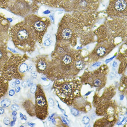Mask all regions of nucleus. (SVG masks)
I'll return each instance as SVG.
<instances>
[{
  "mask_svg": "<svg viewBox=\"0 0 127 127\" xmlns=\"http://www.w3.org/2000/svg\"><path fill=\"white\" fill-rule=\"evenodd\" d=\"M9 33L14 44L19 50L29 53L34 51L37 41L25 20L12 27Z\"/></svg>",
  "mask_w": 127,
  "mask_h": 127,
  "instance_id": "nucleus-1",
  "label": "nucleus"
},
{
  "mask_svg": "<svg viewBox=\"0 0 127 127\" xmlns=\"http://www.w3.org/2000/svg\"><path fill=\"white\" fill-rule=\"evenodd\" d=\"M27 59L26 55H12L3 65L0 75L8 81L13 79L22 80L23 76L19 71L20 65Z\"/></svg>",
  "mask_w": 127,
  "mask_h": 127,
  "instance_id": "nucleus-2",
  "label": "nucleus"
},
{
  "mask_svg": "<svg viewBox=\"0 0 127 127\" xmlns=\"http://www.w3.org/2000/svg\"><path fill=\"white\" fill-rule=\"evenodd\" d=\"M26 21L32 32L37 42L41 44L50 21L46 17H39L34 14H30L25 17Z\"/></svg>",
  "mask_w": 127,
  "mask_h": 127,
  "instance_id": "nucleus-3",
  "label": "nucleus"
},
{
  "mask_svg": "<svg viewBox=\"0 0 127 127\" xmlns=\"http://www.w3.org/2000/svg\"><path fill=\"white\" fill-rule=\"evenodd\" d=\"M35 94L36 116L39 119L44 120L48 114V104L41 85H37V89Z\"/></svg>",
  "mask_w": 127,
  "mask_h": 127,
  "instance_id": "nucleus-4",
  "label": "nucleus"
},
{
  "mask_svg": "<svg viewBox=\"0 0 127 127\" xmlns=\"http://www.w3.org/2000/svg\"><path fill=\"white\" fill-rule=\"evenodd\" d=\"M36 8L34 4H31L27 0H12L8 9L16 15L26 17L35 12Z\"/></svg>",
  "mask_w": 127,
  "mask_h": 127,
  "instance_id": "nucleus-5",
  "label": "nucleus"
},
{
  "mask_svg": "<svg viewBox=\"0 0 127 127\" xmlns=\"http://www.w3.org/2000/svg\"><path fill=\"white\" fill-rule=\"evenodd\" d=\"M54 88L61 100L68 103L72 98L73 89L72 83L65 80H57L54 82Z\"/></svg>",
  "mask_w": 127,
  "mask_h": 127,
  "instance_id": "nucleus-6",
  "label": "nucleus"
},
{
  "mask_svg": "<svg viewBox=\"0 0 127 127\" xmlns=\"http://www.w3.org/2000/svg\"><path fill=\"white\" fill-rule=\"evenodd\" d=\"M10 25L8 20L0 15V45L6 44Z\"/></svg>",
  "mask_w": 127,
  "mask_h": 127,
  "instance_id": "nucleus-7",
  "label": "nucleus"
},
{
  "mask_svg": "<svg viewBox=\"0 0 127 127\" xmlns=\"http://www.w3.org/2000/svg\"><path fill=\"white\" fill-rule=\"evenodd\" d=\"M49 62L45 57H41L37 59L36 62V68L39 74L46 75L49 66Z\"/></svg>",
  "mask_w": 127,
  "mask_h": 127,
  "instance_id": "nucleus-8",
  "label": "nucleus"
},
{
  "mask_svg": "<svg viewBox=\"0 0 127 127\" xmlns=\"http://www.w3.org/2000/svg\"><path fill=\"white\" fill-rule=\"evenodd\" d=\"M10 57L7 50L6 45H0V72L3 65L8 61Z\"/></svg>",
  "mask_w": 127,
  "mask_h": 127,
  "instance_id": "nucleus-9",
  "label": "nucleus"
},
{
  "mask_svg": "<svg viewBox=\"0 0 127 127\" xmlns=\"http://www.w3.org/2000/svg\"><path fill=\"white\" fill-rule=\"evenodd\" d=\"M22 106L28 115L32 117L36 116L35 105L31 100L28 99L25 100Z\"/></svg>",
  "mask_w": 127,
  "mask_h": 127,
  "instance_id": "nucleus-10",
  "label": "nucleus"
},
{
  "mask_svg": "<svg viewBox=\"0 0 127 127\" xmlns=\"http://www.w3.org/2000/svg\"><path fill=\"white\" fill-rule=\"evenodd\" d=\"M9 86V81L0 75V99L6 95Z\"/></svg>",
  "mask_w": 127,
  "mask_h": 127,
  "instance_id": "nucleus-11",
  "label": "nucleus"
},
{
  "mask_svg": "<svg viewBox=\"0 0 127 127\" xmlns=\"http://www.w3.org/2000/svg\"><path fill=\"white\" fill-rule=\"evenodd\" d=\"M127 2L126 0H116L114 3L115 9L118 11L124 10L127 7Z\"/></svg>",
  "mask_w": 127,
  "mask_h": 127,
  "instance_id": "nucleus-12",
  "label": "nucleus"
},
{
  "mask_svg": "<svg viewBox=\"0 0 127 127\" xmlns=\"http://www.w3.org/2000/svg\"><path fill=\"white\" fill-rule=\"evenodd\" d=\"M72 36V31L68 28H65L61 32V36L64 40H68L71 38Z\"/></svg>",
  "mask_w": 127,
  "mask_h": 127,
  "instance_id": "nucleus-13",
  "label": "nucleus"
},
{
  "mask_svg": "<svg viewBox=\"0 0 127 127\" xmlns=\"http://www.w3.org/2000/svg\"><path fill=\"white\" fill-rule=\"evenodd\" d=\"M12 0H0V8L3 9H8L10 3Z\"/></svg>",
  "mask_w": 127,
  "mask_h": 127,
  "instance_id": "nucleus-14",
  "label": "nucleus"
},
{
  "mask_svg": "<svg viewBox=\"0 0 127 127\" xmlns=\"http://www.w3.org/2000/svg\"><path fill=\"white\" fill-rule=\"evenodd\" d=\"M28 66L25 63H23L20 65L19 67V71L21 74L23 73L28 71Z\"/></svg>",
  "mask_w": 127,
  "mask_h": 127,
  "instance_id": "nucleus-15",
  "label": "nucleus"
},
{
  "mask_svg": "<svg viewBox=\"0 0 127 127\" xmlns=\"http://www.w3.org/2000/svg\"><path fill=\"white\" fill-rule=\"evenodd\" d=\"M72 60L71 57L67 55L64 56L62 59V62L65 65H68L71 63Z\"/></svg>",
  "mask_w": 127,
  "mask_h": 127,
  "instance_id": "nucleus-16",
  "label": "nucleus"
},
{
  "mask_svg": "<svg viewBox=\"0 0 127 127\" xmlns=\"http://www.w3.org/2000/svg\"><path fill=\"white\" fill-rule=\"evenodd\" d=\"M11 104V101L9 98H5L1 102V106L3 108L8 107Z\"/></svg>",
  "mask_w": 127,
  "mask_h": 127,
  "instance_id": "nucleus-17",
  "label": "nucleus"
},
{
  "mask_svg": "<svg viewBox=\"0 0 127 127\" xmlns=\"http://www.w3.org/2000/svg\"><path fill=\"white\" fill-rule=\"evenodd\" d=\"M106 52V50L103 47H100L98 48L97 51V53L99 56H103L105 55Z\"/></svg>",
  "mask_w": 127,
  "mask_h": 127,
  "instance_id": "nucleus-18",
  "label": "nucleus"
},
{
  "mask_svg": "<svg viewBox=\"0 0 127 127\" xmlns=\"http://www.w3.org/2000/svg\"><path fill=\"white\" fill-rule=\"evenodd\" d=\"M85 64L83 61H79L76 63V67L78 70H81L84 68L85 66Z\"/></svg>",
  "mask_w": 127,
  "mask_h": 127,
  "instance_id": "nucleus-19",
  "label": "nucleus"
},
{
  "mask_svg": "<svg viewBox=\"0 0 127 127\" xmlns=\"http://www.w3.org/2000/svg\"><path fill=\"white\" fill-rule=\"evenodd\" d=\"M37 85L36 84H33L31 86L30 89L31 93L33 94H35L37 89Z\"/></svg>",
  "mask_w": 127,
  "mask_h": 127,
  "instance_id": "nucleus-20",
  "label": "nucleus"
},
{
  "mask_svg": "<svg viewBox=\"0 0 127 127\" xmlns=\"http://www.w3.org/2000/svg\"><path fill=\"white\" fill-rule=\"evenodd\" d=\"M11 110L13 111H17L19 110L20 109V106L17 104H15L12 105L11 107Z\"/></svg>",
  "mask_w": 127,
  "mask_h": 127,
  "instance_id": "nucleus-21",
  "label": "nucleus"
},
{
  "mask_svg": "<svg viewBox=\"0 0 127 127\" xmlns=\"http://www.w3.org/2000/svg\"><path fill=\"white\" fill-rule=\"evenodd\" d=\"M93 84L95 87H99L101 85V81L100 79H96L94 81Z\"/></svg>",
  "mask_w": 127,
  "mask_h": 127,
  "instance_id": "nucleus-22",
  "label": "nucleus"
},
{
  "mask_svg": "<svg viewBox=\"0 0 127 127\" xmlns=\"http://www.w3.org/2000/svg\"><path fill=\"white\" fill-rule=\"evenodd\" d=\"M3 122L4 125L6 126H9L10 123V118L8 117H5L3 119Z\"/></svg>",
  "mask_w": 127,
  "mask_h": 127,
  "instance_id": "nucleus-23",
  "label": "nucleus"
},
{
  "mask_svg": "<svg viewBox=\"0 0 127 127\" xmlns=\"http://www.w3.org/2000/svg\"><path fill=\"white\" fill-rule=\"evenodd\" d=\"M71 114L75 116H77V115H78L79 113V111H78L77 109L74 108L71 109Z\"/></svg>",
  "mask_w": 127,
  "mask_h": 127,
  "instance_id": "nucleus-24",
  "label": "nucleus"
},
{
  "mask_svg": "<svg viewBox=\"0 0 127 127\" xmlns=\"http://www.w3.org/2000/svg\"><path fill=\"white\" fill-rule=\"evenodd\" d=\"M48 104L49 106L53 107L54 106L55 103L54 101L53 98H50L48 99Z\"/></svg>",
  "mask_w": 127,
  "mask_h": 127,
  "instance_id": "nucleus-25",
  "label": "nucleus"
},
{
  "mask_svg": "<svg viewBox=\"0 0 127 127\" xmlns=\"http://www.w3.org/2000/svg\"><path fill=\"white\" fill-rule=\"evenodd\" d=\"M90 121V119L87 116L84 117L83 119V121L85 125H87L89 123V121Z\"/></svg>",
  "mask_w": 127,
  "mask_h": 127,
  "instance_id": "nucleus-26",
  "label": "nucleus"
},
{
  "mask_svg": "<svg viewBox=\"0 0 127 127\" xmlns=\"http://www.w3.org/2000/svg\"><path fill=\"white\" fill-rule=\"evenodd\" d=\"M51 41L49 39H47L44 41L43 44L45 46H49L51 44Z\"/></svg>",
  "mask_w": 127,
  "mask_h": 127,
  "instance_id": "nucleus-27",
  "label": "nucleus"
},
{
  "mask_svg": "<svg viewBox=\"0 0 127 127\" xmlns=\"http://www.w3.org/2000/svg\"><path fill=\"white\" fill-rule=\"evenodd\" d=\"M31 76L33 79H35L37 78V73L35 71H32L31 72Z\"/></svg>",
  "mask_w": 127,
  "mask_h": 127,
  "instance_id": "nucleus-28",
  "label": "nucleus"
},
{
  "mask_svg": "<svg viewBox=\"0 0 127 127\" xmlns=\"http://www.w3.org/2000/svg\"><path fill=\"white\" fill-rule=\"evenodd\" d=\"M20 117L21 120H26L27 119V117L26 115H24L22 113H20Z\"/></svg>",
  "mask_w": 127,
  "mask_h": 127,
  "instance_id": "nucleus-29",
  "label": "nucleus"
},
{
  "mask_svg": "<svg viewBox=\"0 0 127 127\" xmlns=\"http://www.w3.org/2000/svg\"><path fill=\"white\" fill-rule=\"evenodd\" d=\"M15 93V92L13 89H11L9 90V96L10 97H13Z\"/></svg>",
  "mask_w": 127,
  "mask_h": 127,
  "instance_id": "nucleus-30",
  "label": "nucleus"
},
{
  "mask_svg": "<svg viewBox=\"0 0 127 127\" xmlns=\"http://www.w3.org/2000/svg\"><path fill=\"white\" fill-rule=\"evenodd\" d=\"M26 82L27 83V86L29 87H30L33 84L32 81L31 79H28Z\"/></svg>",
  "mask_w": 127,
  "mask_h": 127,
  "instance_id": "nucleus-31",
  "label": "nucleus"
},
{
  "mask_svg": "<svg viewBox=\"0 0 127 127\" xmlns=\"http://www.w3.org/2000/svg\"><path fill=\"white\" fill-rule=\"evenodd\" d=\"M34 68V66L33 65L31 64L29 65L28 66V72H31L32 71Z\"/></svg>",
  "mask_w": 127,
  "mask_h": 127,
  "instance_id": "nucleus-32",
  "label": "nucleus"
},
{
  "mask_svg": "<svg viewBox=\"0 0 127 127\" xmlns=\"http://www.w3.org/2000/svg\"><path fill=\"white\" fill-rule=\"evenodd\" d=\"M21 85L24 88H27V87H28L27 82H26V81H24V82L22 83Z\"/></svg>",
  "mask_w": 127,
  "mask_h": 127,
  "instance_id": "nucleus-33",
  "label": "nucleus"
},
{
  "mask_svg": "<svg viewBox=\"0 0 127 127\" xmlns=\"http://www.w3.org/2000/svg\"><path fill=\"white\" fill-rule=\"evenodd\" d=\"M101 64V63L100 62H97L93 64L92 65V66L94 67H97L99 66Z\"/></svg>",
  "mask_w": 127,
  "mask_h": 127,
  "instance_id": "nucleus-34",
  "label": "nucleus"
},
{
  "mask_svg": "<svg viewBox=\"0 0 127 127\" xmlns=\"http://www.w3.org/2000/svg\"><path fill=\"white\" fill-rule=\"evenodd\" d=\"M16 85L15 84V82H14V81L10 83V86L12 88H15L16 87Z\"/></svg>",
  "mask_w": 127,
  "mask_h": 127,
  "instance_id": "nucleus-35",
  "label": "nucleus"
},
{
  "mask_svg": "<svg viewBox=\"0 0 127 127\" xmlns=\"http://www.w3.org/2000/svg\"><path fill=\"white\" fill-rule=\"evenodd\" d=\"M20 89L21 88L19 86H17L15 88V92L17 93H19L20 92Z\"/></svg>",
  "mask_w": 127,
  "mask_h": 127,
  "instance_id": "nucleus-36",
  "label": "nucleus"
},
{
  "mask_svg": "<svg viewBox=\"0 0 127 127\" xmlns=\"http://www.w3.org/2000/svg\"><path fill=\"white\" fill-rule=\"evenodd\" d=\"M4 112V109L2 107H0V115H2Z\"/></svg>",
  "mask_w": 127,
  "mask_h": 127,
  "instance_id": "nucleus-37",
  "label": "nucleus"
},
{
  "mask_svg": "<svg viewBox=\"0 0 127 127\" xmlns=\"http://www.w3.org/2000/svg\"><path fill=\"white\" fill-rule=\"evenodd\" d=\"M112 66H113V68H116L117 66V63L116 62V61L114 62L113 65H112Z\"/></svg>",
  "mask_w": 127,
  "mask_h": 127,
  "instance_id": "nucleus-38",
  "label": "nucleus"
},
{
  "mask_svg": "<svg viewBox=\"0 0 127 127\" xmlns=\"http://www.w3.org/2000/svg\"><path fill=\"white\" fill-rule=\"evenodd\" d=\"M14 82H15V84H16V85L20 84V81L19 79H15Z\"/></svg>",
  "mask_w": 127,
  "mask_h": 127,
  "instance_id": "nucleus-39",
  "label": "nucleus"
},
{
  "mask_svg": "<svg viewBox=\"0 0 127 127\" xmlns=\"http://www.w3.org/2000/svg\"><path fill=\"white\" fill-rule=\"evenodd\" d=\"M61 119H62V122H63L64 124L67 125L68 123H67V122H66V121L65 120V119L64 117H61Z\"/></svg>",
  "mask_w": 127,
  "mask_h": 127,
  "instance_id": "nucleus-40",
  "label": "nucleus"
},
{
  "mask_svg": "<svg viewBox=\"0 0 127 127\" xmlns=\"http://www.w3.org/2000/svg\"><path fill=\"white\" fill-rule=\"evenodd\" d=\"M15 121H14L13 120V121H11L10 123V125L11 126H12H12H14V125H15Z\"/></svg>",
  "mask_w": 127,
  "mask_h": 127,
  "instance_id": "nucleus-41",
  "label": "nucleus"
},
{
  "mask_svg": "<svg viewBox=\"0 0 127 127\" xmlns=\"http://www.w3.org/2000/svg\"><path fill=\"white\" fill-rule=\"evenodd\" d=\"M12 115L13 116H16L17 115V112H16V111H12Z\"/></svg>",
  "mask_w": 127,
  "mask_h": 127,
  "instance_id": "nucleus-42",
  "label": "nucleus"
},
{
  "mask_svg": "<svg viewBox=\"0 0 127 127\" xmlns=\"http://www.w3.org/2000/svg\"><path fill=\"white\" fill-rule=\"evenodd\" d=\"M51 120L52 122V123H53L54 125H56V121L55 119L54 118H51Z\"/></svg>",
  "mask_w": 127,
  "mask_h": 127,
  "instance_id": "nucleus-43",
  "label": "nucleus"
},
{
  "mask_svg": "<svg viewBox=\"0 0 127 127\" xmlns=\"http://www.w3.org/2000/svg\"><path fill=\"white\" fill-rule=\"evenodd\" d=\"M28 125L29 126H30L31 127H33L34 125H35V123H31L30 122H28Z\"/></svg>",
  "mask_w": 127,
  "mask_h": 127,
  "instance_id": "nucleus-44",
  "label": "nucleus"
},
{
  "mask_svg": "<svg viewBox=\"0 0 127 127\" xmlns=\"http://www.w3.org/2000/svg\"><path fill=\"white\" fill-rule=\"evenodd\" d=\"M13 120L14 121H15L16 122V120H17V117H16V116H14L13 118Z\"/></svg>",
  "mask_w": 127,
  "mask_h": 127,
  "instance_id": "nucleus-45",
  "label": "nucleus"
},
{
  "mask_svg": "<svg viewBox=\"0 0 127 127\" xmlns=\"http://www.w3.org/2000/svg\"><path fill=\"white\" fill-rule=\"evenodd\" d=\"M41 79L44 81H47V78L45 77H42L41 78Z\"/></svg>",
  "mask_w": 127,
  "mask_h": 127,
  "instance_id": "nucleus-46",
  "label": "nucleus"
},
{
  "mask_svg": "<svg viewBox=\"0 0 127 127\" xmlns=\"http://www.w3.org/2000/svg\"><path fill=\"white\" fill-rule=\"evenodd\" d=\"M124 98V96L122 95H121L120 96V100H123Z\"/></svg>",
  "mask_w": 127,
  "mask_h": 127,
  "instance_id": "nucleus-47",
  "label": "nucleus"
},
{
  "mask_svg": "<svg viewBox=\"0 0 127 127\" xmlns=\"http://www.w3.org/2000/svg\"><path fill=\"white\" fill-rule=\"evenodd\" d=\"M64 118L65 120L66 121V122H67V123H69V120L66 117H64Z\"/></svg>",
  "mask_w": 127,
  "mask_h": 127,
  "instance_id": "nucleus-48",
  "label": "nucleus"
},
{
  "mask_svg": "<svg viewBox=\"0 0 127 127\" xmlns=\"http://www.w3.org/2000/svg\"><path fill=\"white\" fill-rule=\"evenodd\" d=\"M57 103H58V108H59L60 109V110H63V109H61V108H60V106H59V103H58V101H57Z\"/></svg>",
  "mask_w": 127,
  "mask_h": 127,
  "instance_id": "nucleus-49",
  "label": "nucleus"
},
{
  "mask_svg": "<svg viewBox=\"0 0 127 127\" xmlns=\"http://www.w3.org/2000/svg\"><path fill=\"white\" fill-rule=\"evenodd\" d=\"M91 93V92H88V93H87V94H86L85 95V96H88V95H89V94H90V93Z\"/></svg>",
  "mask_w": 127,
  "mask_h": 127,
  "instance_id": "nucleus-50",
  "label": "nucleus"
},
{
  "mask_svg": "<svg viewBox=\"0 0 127 127\" xmlns=\"http://www.w3.org/2000/svg\"><path fill=\"white\" fill-rule=\"evenodd\" d=\"M55 114H52L51 115V116H50V117H50V118H52V117H53V116H54V115Z\"/></svg>",
  "mask_w": 127,
  "mask_h": 127,
  "instance_id": "nucleus-51",
  "label": "nucleus"
},
{
  "mask_svg": "<svg viewBox=\"0 0 127 127\" xmlns=\"http://www.w3.org/2000/svg\"><path fill=\"white\" fill-rule=\"evenodd\" d=\"M64 115L65 116H66V117H67V115H66L65 114H64Z\"/></svg>",
  "mask_w": 127,
  "mask_h": 127,
  "instance_id": "nucleus-52",
  "label": "nucleus"
},
{
  "mask_svg": "<svg viewBox=\"0 0 127 127\" xmlns=\"http://www.w3.org/2000/svg\"><path fill=\"white\" fill-rule=\"evenodd\" d=\"M20 127H23V126H20Z\"/></svg>",
  "mask_w": 127,
  "mask_h": 127,
  "instance_id": "nucleus-53",
  "label": "nucleus"
}]
</instances>
